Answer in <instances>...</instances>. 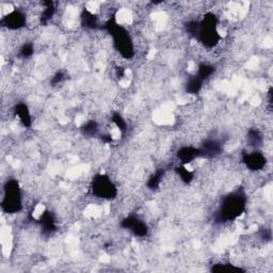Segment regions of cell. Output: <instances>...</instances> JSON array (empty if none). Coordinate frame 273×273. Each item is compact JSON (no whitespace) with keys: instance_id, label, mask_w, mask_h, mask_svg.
Here are the masks:
<instances>
[{"instance_id":"1","label":"cell","mask_w":273,"mask_h":273,"mask_svg":"<svg viewBox=\"0 0 273 273\" xmlns=\"http://www.w3.org/2000/svg\"><path fill=\"white\" fill-rule=\"evenodd\" d=\"M21 208V194L20 185L15 179L8 181L4 186L2 209L8 213H16Z\"/></svg>"},{"instance_id":"2","label":"cell","mask_w":273,"mask_h":273,"mask_svg":"<svg viewBox=\"0 0 273 273\" xmlns=\"http://www.w3.org/2000/svg\"><path fill=\"white\" fill-rule=\"evenodd\" d=\"M245 209V197L239 193L229 195L223 202L220 211V217L223 220L237 218Z\"/></svg>"},{"instance_id":"3","label":"cell","mask_w":273,"mask_h":273,"mask_svg":"<svg viewBox=\"0 0 273 273\" xmlns=\"http://www.w3.org/2000/svg\"><path fill=\"white\" fill-rule=\"evenodd\" d=\"M92 190L96 196L103 197V199H113L118 194L117 187L106 175H98L95 177L93 181Z\"/></svg>"},{"instance_id":"4","label":"cell","mask_w":273,"mask_h":273,"mask_svg":"<svg viewBox=\"0 0 273 273\" xmlns=\"http://www.w3.org/2000/svg\"><path fill=\"white\" fill-rule=\"evenodd\" d=\"M1 22L9 30H19L26 26V15L20 10H13L3 17Z\"/></svg>"},{"instance_id":"5","label":"cell","mask_w":273,"mask_h":273,"mask_svg":"<svg viewBox=\"0 0 273 273\" xmlns=\"http://www.w3.org/2000/svg\"><path fill=\"white\" fill-rule=\"evenodd\" d=\"M243 161H245V164L247 165L249 169L256 171V170L263 169L265 167L266 158L261 153L255 152V153L246 154L245 157H243Z\"/></svg>"},{"instance_id":"6","label":"cell","mask_w":273,"mask_h":273,"mask_svg":"<svg viewBox=\"0 0 273 273\" xmlns=\"http://www.w3.org/2000/svg\"><path fill=\"white\" fill-rule=\"evenodd\" d=\"M199 156H201V149H197L191 147H182L178 150V154H177L178 159L182 161L183 165L191 164V162H192L194 159H196Z\"/></svg>"},{"instance_id":"7","label":"cell","mask_w":273,"mask_h":273,"mask_svg":"<svg viewBox=\"0 0 273 273\" xmlns=\"http://www.w3.org/2000/svg\"><path fill=\"white\" fill-rule=\"evenodd\" d=\"M15 114L19 118V121L24 126H30L31 125V115L30 111L25 104H19L15 107Z\"/></svg>"},{"instance_id":"8","label":"cell","mask_w":273,"mask_h":273,"mask_svg":"<svg viewBox=\"0 0 273 273\" xmlns=\"http://www.w3.org/2000/svg\"><path fill=\"white\" fill-rule=\"evenodd\" d=\"M202 84L203 81L199 77L194 76L189 79L187 85H186V90H187V92L190 93V94H197L202 89Z\"/></svg>"},{"instance_id":"9","label":"cell","mask_w":273,"mask_h":273,"mask_svg":"<svg viewBox=\"0 0 273 273\" xmlns=\"http://www.w3.org/2000/svg\"><path fill=\"white\" fill-rule=\"evenodd\" d=\"M214 73V67L212 65L209 64H201L199 66V69H197V74L196 77H199L202 81H204L206 79H208L209 77H211V75Z\"/></svg>"},{"instance_id":"10","label":"cell","mask_w":273,"mask_h":273,"mask_svg":"<svg viewBox=\"0 0 273 273\" xmlns=\"http://www.w3.org/2000/svg\"><path fill=\"white\" fill-rule=\"evenodd\" d=\"M97 130H98V127H97L96 122H94V121L88 122V123L84 124V126L83 127V131L86 136H94L97 132Z\"/></svg>"},{"instance_id":"11","label":"cell","mask_w":273,"mask_h":273,"mask_svg":"<svg viewBox=\"0 0 273 273\" xmlns=\"http://www.w3.org/2000/svg\"><path fill=\"white\" fill-rule=\"evenodd\" d=\"M33 45L32 44H25V45H22L21 46V48L20 49V55L21 58H24V59H26V58H29V57H31L33 55Z\"/></svg>"}]
</instances>
